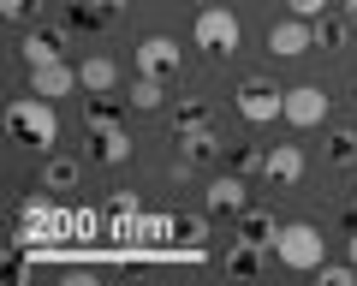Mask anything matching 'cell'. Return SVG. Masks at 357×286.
Wrapping results in <instances>:
<instances>
[{
    "instance_id": "6da1fadb",
    "label": "cell",
    "mask_w": 357,
    "mask_h": 286,
    "mask_svg": "<svg viewBox=\"0 0 357 286\" xmlns=\"http://www.w3.org/2000/svg\"><path fill=\"white\" fill-rule=\"evenodd\" d=\"M191 42L208 54V60H232V54L244 48V24H238V13H232L227 0H220V6H197Z\"/></svg>"
},
{
    "instance_id": "7a4b0ae2",
    "label": "cell",
    "mask_w": 357,
    "mask_h": 286,
    "mask_svg": "<svg viewBox=\"0 0 357 286\" xmlns=\"http://www.w3.org/2000/svg\"><path fill=\"white\" fill-rule=\"evenodd\" d=\"M6 126H13L24 143H36V149H54V143H60V114H54V102L36 96V90L6 102Z\"/></svg>"
},
{
    "instance_id": "3957f363",
    "label": "cell",
    "mask_w": 357,
    "mask_h": 286,
    "mask_svg": "<svg viewBox=\"0 0 357 286\" xmlns=\"http://www.w3.org/2000/svg\"><path fill=\"white\" fill-rule=\"evenodd\" d=\"M274 257H280V269H298V274H316V262H328V257H321V233H316L310 221L280 227V239H274Z\"/></svg>"
},
{
    "instance_id": "277c9868",
    "label": "cell",
    "mask_w": 357,
    "mask_h": 286,
    "mask_svg": "<svg viewBox=\"0 0 357 286\" xmlns=\"http://www.w3.org/2000/svg\"><path fill=\"white\" fill-rule=\"evenodd\" d=\"M232 102H238V114L250 119V126H274V119H286V90H274L268 78H244Z\"/></svg>"
},
{
    "instance_id": "5b68a950",
    "label": "cell",
    "mask_w": 357,
    "mask_h": 286,
    "mask_svg": "<svg viewBox=\"0 0 357 286\" xmlns=\"http://www.w3.org/2000/svg\"><path fill=\"white\" fill-rule=\"evenodd\" d=\"M328 90L321 84H298V90H286V126H298V131H316L321 119H328Z\"/></svg>"
},
{
    "instance_id": "8992f818",
    "label": "cell",
    "mask_w": 357,
    "mask_h": 286,
    "mask_svg": "<svg viewBox=\"0 0 357 286\" xmlns=\"http://www.w3.org/2000/svg\"><path fill=\"white\" fill-rule=\"evenodd\" d=\"M131 72H143V78H173L178 72V42L173 36H149L131 48Z\"/></svg>"
},
{
    "instance_id": "52a82bcc",
    "label": "cell",
    "mask_w": 357,
    "mask_h": 286,
    "mask_svg": "<svg viewBox=\"0 0 357 286\" xmlns=\"http://www.w3.org/2000/svg\"><path fill=\"white\" fill-rule=\"evenodd\" d=\"M316 48V36H310V18H280V24H268V54L274 60H298V54Z\"/></svg>"
},
{
    "instance_id": "ba28073f",
    "label": "cell",
    "mask_w": 357,
    "mask_h": 286,
    "mask_svg": "<svg viewBox=\"0 0 357 286\" xmlns=\"http://www.w3.org/2000/svg\"><path fill=\"white\" fill-rule=\"evenodd\" d=\"M203 209H208V215H244V209H250V185H244V173H220V179H208Z\"/></svg>"
},
{
    "instance_id": "9c48e42d",
    "label": "cell",
    "mask_w": 357,
    "mask_h": 286,
    "mask_svg": "<svg viewBox=\"0 0 357 286\" xmlns=\"http://www.w3.org/2000/svg\"><path fill=\"white\" fill-rule=\"evenodd\" d=\"M30 90H36V96H48V102H60V96L84 90V84H77V66L48 60V66H30Z\"/></svg>"
},
{
    "instance_id": "30bf717a",
    "label": "cell",
    "mask_w": 357,
    "mask_h": 286,
    "mask_svg": "<svg viewBox=\"0 0 357 286\" xmlns=\"http://www.w3.org/2000/svg\"><path fill=\"white\" fill-rule=\"evenodd\" d=\"M262 173H268V179H274V185H304V149H298V143H274V149H268V156H262Z\"/></svg>"
},
{
    "instance_id": "8fae6325",
    "label": "cell",
    "mask_w": 357,
    "mask_h": 286,
    "mask_svg": "<svg viewBox=\"0 0 357 286\" xmlns=\"http://www.w3.org/2000/svg\"><path fill=\"white\" fill-rule=\"evenodd\" d=\"M220 149V137L208 126H197V131H178V179H185V173L197 167V161H208Z\"/></svg>"
},
{
    "instance_id": "7c38bea8",
    "label": "cell",
    "mask_w": 357,
    "mask_h": 286,
    "mask_svg": "<svg viewBox=\"0 0 357 286\" xmlns=\"http://www.w3.org/2000/svg\"><path fill=\"white\" fill-rule=\"evenodd\" d=\"M77 84H84L89 96H114V84H119V66L107 60V54H89V60L77 66Z\"/></svg>"
},
{
    "instance_id": "4fadbf2b",
    "label": "cell",
    "mask_w": 357,
    "mask_h": 286,
    "mask_svg": "<svg viewBox=\"0 0 357 286\" xmlns=\"http://www.w3.org/2000/svg\"><path fill=\"white\" fill-rule=\"evenodd\" d=\"M48 60H66V36L60 30H30L24 36V66H48Z\"/></svg>"
},
{
    "instance_id": "5bb4252c",
    "label": "cell",
    "mask_w": 357,
    "mask_h": 286,
    "mask_svg": "<svg viewBox=\"0 0 357 286\" xmlns=\"http://www.w3.org/2000/svg\"><path fill=\"white\" fill-rule=\"evenodd\" d=\"M96 161H107V167H126V161H131V131H126V126L96 131Z\"/></svg>"
},
{
    "instance_id": "9a60e30c",
    "label": "cell",
    "mask_w": 357,
    "mask_h": 286,
    "mask_svg": "<svg viewBox=\"0 0 357 286\" xmlns=\"http://www.w3.org/2000/svg\"><path fill=\"white\" fill-rule=\"evenodd\" d=\"M310 36H316V48H345V36H351V18H333V13H321V18H310Z\"/></svg>"
},
{
    "instance_id": "2e32d148",
    "label": "cell",
    "mask_w": 357,
    "mask_h": 286,
    "mask_svg": "<svg viewBox=\"0 0 357 286\" xmlns=\"http://www.w3.org/2000/svg\"><path fill=\"white\" fill-rule=\"evenodd\" d=\"M126 102L137 107V114H155V107L167 102V90H161V78H143V72H137V78H131V96H126Z\"/></svg>"
},
{
    "instance_id": "e0dca14e",
    "label": "cell",
    "mask_w": 357,
    "mask_h": 286,
    "mask_svg": "<svg viewBox=\"0 0 357 286\" xmlns=\"http://www.w3.org/2000/svg\"><path fill=\"white\" fill-rule=\"evenodd\" d=\"M238 239H250V245L274 250V239H280V227H274V215H250V209H244V233H238Z\"/></svg>"
},
{
    "instance_id": "ac0fdd59",
    "label": "cell",
    "mask_w": 357,
    "mask_h": 286,
    "mask_svg": "<svg viewBox=\"0 0 357 286\" xmlns=\"http://www.w3.org/2000/svg\"><path fill=\"white\" fill-rule=\"evenodd\" d=\"M42 185H48V191H72V185H77V161L48 156V167H42Z\"/></svg>"
},
{
    "instance_id": "d6986e66",
    "label": "cell",
    "mask_w": 357,
    "mask_h": 286,
    "mask_svg": "<svg viewBox=\"0 0 357 286\" xmlns=\"http://www.w3.org/2000/svg\"><path fill=\"white\" fill-rule=\"evenodd\" d=\"M328 161H333V167H351V161H357V131H333V137H328Z\"/></svg>"
},
{
    "instance_id": "ffe728a7",
    "label": "cell",
    "mask_w": 357,
    "mask_h": 286,
    "mask_svg": "<svg viewBox=\"0 0 357 286\" xmlns=\"http://www.w3.org/2000/svg\"><path fill=\"white\" fill-rule=\"evenodd\" d=\"M227 269H238V274H250V269H262V245H250V239H238V245L227 250Z\"/></svg>"
},
{
    "instance_id": "44dd1931",
    "label": "cell",
    "mask_w": 357,
    "mask_h": 286,
    "mask_svg": "<svg viewBox=\"0 0 357 286\" xmlns=\"http://www.w3.org/2000/svg\"><path fill=\"white\" fill-rule=\"evenodd\" d=\"M321 286H357V262H316Z\"/></svg>"
},
{
    "instance_id": "7402d4cb",
    "label": "cell",
    "mask_w": 357,
    "mask_h": 286,
    "mask_svg": "<svg viewBox=\"0 0 357 286\" xmlns=\"http://www.w3.org/2000/svg\"><path fill=\"white\" fill-rule=\"evenodd\" d=\"M197 126H208V107H203V102H178L173 131H197Z\"/></svg>"
},
{
    "instance_id": "603a6c76",
    "label": "cell",
    "mask_w": 357,
    "mask_h": 286,
    "mask_svg": "<svg viewBox=\"0 0 357 286\" xmlns=\"http://www.w3.org/2000/svg\"><path fill=\"white\" fill-rule=\"evenodd\" d=\"M0 13L13 18V24H24L30 13H42V0H0Z\"/></svg>"
},
{
    "instance_id": "cb8c5ba5",
    "label": "cell",
    "mask_w": 357,
    "mask_h": 286,
    "mask_svg": "<svg viewBox=\"0 0 357 286\" xmlns=\"http://www.w3.org/2000/svg\"><path fill=\"white\" fill-rule=\"evenodd\" d=\"M173 233L185 239V245H203V233H208V227L197 221V215H185V221H173Z\"/></svg>"
},
{
    "instance_id": "d4e9b609",
    "label": "cell",
    "mask_w": 357,
    "mask_h": 286,
    "mask_svg": "<svg viewBox=\"0 0 357 286\" xmlns=\"http://www.w3.org/2000/svg\"><path fill=\"white\" fill-rule=\"evenodd\" d=\"M298 18H321V13H333V0H286Z\"/></svg>"
},
{
    "instance_id": "484cf974",
    "label": "cell",
    "mask_w": 357,
    "mask_h": 286,
    "mask_svg": "<svg viewBox=\"0 0 357 286\" xmlns=\"http://www.w3.org/2000/svg\"><path fill=\"white\" fill-rule=\"evenodd\" d=\"M107 126H119L114 107H107V102H89V131H107Z\"/></svg>"
},
{
    "instance_id": "4316f807",
    "label": "cell",
    "mask_w": 357,
    "mask_h": 286,
    "mask_svg": "<svg viewBox=\"0 0 357 286\" xmlns=\"http://www.w3.org/2000/svg\"><path fill=\"white\" fill-rule=\"evenodd\" d=\"M232 167H238V173H250V167H262V156H256V149H238V156H232Z\"/></svg>"
},
{
    "instance_id": "83f0119b",
    "label": "cell",
    "mask_w": 357,
    "mask_h": 286,
    "mask_svg": "<svg viewBox=\"0 0 357 286\" xmlns=\"http://www.w3.org/2000/svg\"><path fill=\"white\" fill-rule=\"evenodd\" d=\"M89 6H96L102 18H119V13H126V0H89Z\"/></svg>"
},
{
    "instance_id": "f1b7e54d",
    "label": "cell",
    "mask_w": 357,
    "mask_h": 286,
    "mask_svg": "<svg viewBox=\"0 0 357 286\" xmlns=\"http://www.w3.org/2000/svg\"><path fill=\"white\" fill-rule=\"evenodd\" d=\"M340 13H345V18H351V24H357V0H340Z\"/></svg>"
},
{
    "instance_id": "f546056e",
    "label": "cell",
    "mask_w": 357,
    "mask_h": 286,
    "mask_svg": "<svg viewBox=\"0 0 357 286\" xmlns=\"http://www.w3.org/2000/svg\"><path fill=\"white\" fill-rule=\"evenodd\" d=\"M345 257H351V262H357V227H351V239H345Z\"/></svg>"
},
{
    "instance_id": "4dcf8cb0",
    "label": "cell",
    "mask_w": 357,
    "mask_h": 286,
    "mask_svg": "<svg viewBox=\"0 0 357 286\" xmlns=\"http://www.w3.org/2000/svg\"><path fill=\"white\" fill-rule=\"evenodd\" d=\"M197 6H220V0H197Z\"/></svg>"
},
{
    "instance_id": "1f68e13d",
    "label": "cell",
    "mask_w": 357,
    "mask_h": 286,
    "mask_svg": "<svg viewBox=\"0 0 357 286\" xmlns=\"http://www.w3.org/2000/svg\"><path fill=\"white\" fill-rule=\"evenodd\" d=\"M351 221H357V197H351Z\"/></svg>"
}]
</instances>
